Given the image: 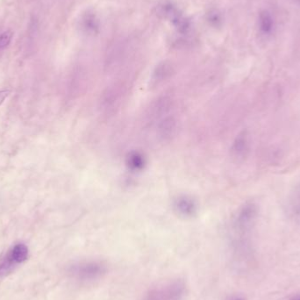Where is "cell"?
Segmentation results:
<instances>
[{"label": "cell", "mask_w": 300, "mask_h": 300, "mask_svg": "<svg viewBox=\"0 0 300 300\" xmlns=\"http://www.w3.org/2000/svg\"><path fill=\"white\" fill-rule=\"evenodd\" d=\"M12 38V33L10 31H6L0 35V49H4L9 45Z\"/></svg>", "instance_id": "7c38bea8"}, {"label": "cell", "mask_w": 300, "mask_h": 300, "mask_svg": "<svg viewBox=\"0 0 300 300\" xmlns=\"http://www.w3.org/2000/svg\"><path fill=\"white\" fill-rule=\"evenodd\" d=\"M28 248L26 244L18 243L10 248L0 260V278L11 274L19 264L28 257Z\"/></svg>", "instance_id": "3957f363"}, {"label": "cell", "mask_w": 300, "mask_h": 300, "mask_svg": "<svg viewBox=\"0 0 300 300\" xmlns=\"http://www.w3.org/2000/svg\"><path fill=\"white\" fill-rule=\"evenodd\" d=\"M249 150V143H248V137L247 132H242L238 135L236 139L234 140L232 146V154L233 157L237 159H242L246 157Z\"/></svg>", "instance_id": "ba28073f"}, {"label": "cell", "mask_w": 300, "mask_h": 300, "mask_svg": "<svg viewBox=\"0 0 300 300\" xmlns=\"http://www.w3.org/2000/svg\"><path fill=\"white\" fill-rule=\"evenodd\" d=\"M128 90L123 85H114L107 88L102 94L100 108L105 113H112L119 109L121 102L124 100Z\"/></svg>", "instance_id": "277c9868"}, {"label": "cell", "mask_w": 300, "mask_h": 300, "mask_svg": "<svg viewBox=\"0 0 300 300\" xmlns=\"http://www.w3.org/2000/svg\"><path fill=\"white\" fill-rule=\"evenodd\" d=\"M260 29L265 34H269L273 28V19L268 11H263L259 17Z\"/></svg>", "instance_id": "8fae6325"}, {"label": "cell", "mask_w": 300, "mask_h": 300, "mask_svg": "<svg viewBox=\"0 0 300 300\" xmlns=\"http://www.w3.org/2000/svg\"><path fill=\"white\" fill-rule=\"evenodd\" d=\"M256 215V207L253 204H247L240 209L236 219V225L240 230H246L252 225Z\"/></svg>", "instance_id": "52a82bcc"}, {"label": "cell", "mask_w": 300, "mask_h": 300, "mask_svg": "<svg viewBox=\"0 0 300 300\" xmlns=\"http://www.w3.org/2000/svg\"><path fill=\"white\" fill-rule=\"evenodd\" d=\"M127 164L128 168L133 171H141L146 165V158L141 152L133 151L129 153L127 157Z\"/></svg>", "instance_id": "30bf717a"}, {"label": "cell", "mask_w": 300, "mask_h": 300, "mask_svg": "<svg viewBox=\"0 0 300 300\" xmlns=\"http://www.w3.org/2000/svg\"><path fill=\"white\" fill-rule=\"evenodd\" d=\"M297 199H298V208L300 210V191L298 192V195H297Z\"/></svg>", "instance_id": "9a60e30c"}, {"label": "cell", "mask_w": 300, "mask_h": 300, "mask_svg": "<svg viewBox=\"0 0 300 300\" xmlns=\"http://www.w3.org/2000/svg\"><path fill=\"white\" fill-rule=\"evenodd\" d=\"M69 272L78 281L92 283L107 273V266L100 261H84L72 265Z\"/></svg>", "instance_id": "6da1fadb"}, {"label": "cell", "mask_w": 300, "mask_h": 300, "mask_svg": "<svg viewBox=\"0 0 300 300\" xmlns=\"http://www.w3.org/2000/svg\"><path fill=\"white\" fill-rule=\"evenodd\" d=\"M299 1H300V0H299Z\"/></svg>", "instance_id": "ac0fdd59"}, {"label": "cell", "mask_w": 300, "mask_h": 300, "mask_svg": "<svg viewBox=\"0 0 300 300\" xmlns=\"http://www.w3.org/2000/svg\"><path fill=\"white\" fill-rule=\"evenodd\" d=\"M84 26L88 30L93 31L98 27V23L94 19L93 16H87L86 19H84Z\"/></svg>", "instance_id": "4fadbf2b"}, {"label": "cell", "mask_w": 300, "mask_h": 300, "mask_svg": "<svg viewBox=\"0 0 300 300\" xmlns=\"http://www.w3.org/2000/svg\"><path fill=\"white\" fill-rule=\"evenodd\" d=\"M186 287L182 280H172L147 292L143 300H184Z\"/></svg>", "instance_id": "7a4b0ae2"}, {"label": "cell", "mask_w": 300, "mask_h": 300, "mask_svg": "<svg viewBox=\"0 0 300 300\" xmlns=\"http://www.w3.org/2000/svg\"><path fill=\"white\" fill-rule=\"evenodd\" d=\"M229 300H244L242 298H240V297H233L232 299H230Z\"/></svg>", "instance_id": "2e32d148"}, {"label": "cell", "mask_w": 300, "mask_h": 300, "mask_svg": "<svg viewBox=\"0 0 300 300\" xmlns=\"http://www.w3.org/2000/svg\"><path fill=\"white\" fill-rule=\"evenodd\" d=\"M300 300V294L297 295V296L294 297V298H293L292 300Z\"/></svg>", "instance_id": "e0dca14e"}, {"label": "cell", "mask_w": 300, "mask_h": 300, "mask_svg": "<svg viewBox=\"0 0 300 300\" xmlns=\"http://www.w3.org/2000/svg\"><path fill=\"white\" fill-rule=\"evenodd\" d=\"M10 94V90H0V105L4 103V99L7 98Z\"/></svg>", "instance_id": "5bb4252c"}, {"label": "cell", "mask_w": 300, "mask_h": 300, "mask_svg": "<svg viewBox=\"0 0 300 300\" xmlns=\"http://www.w3.org/2000/svg\"><path fill=\"white\" fill-rule=\"evenodd\" d=\"M178 124L176 118L171 115H166L158 120L156 125V135L161 142H170L177 133Z\"/></svg>", "instance_id": "5b68a950"}, {"label": "cell", "mask_w": 300, "mask_h": 300, "mask_svg": "<svg viewBox=\"0 0 300 300\" xmlns=\"http://www.w3.org/2000/svg\"><path fill=\"white\" fill-rule=\"evenodd\" d=\"M174 207L178 214L184 217H192L197 213V203L189 196H180L175 200Z\"/></svg>", "instance_id": "8992f818"}, {"label": "cell", "mask_w": 300, "mask_h": 300, "mask_svg": "<svg viewBox=\"0 0 300 300\" xmlns=\"http://www.w3.org/2000/svg\"><path fill=\"white\" fill-rule=\"evenodd\" d=\"M173 73L172 65L168 63H162L155 68L152 80L154 84H159L169 78Z\"/></svg>", "instance_id": "9c48e42d"}]
</instances>
